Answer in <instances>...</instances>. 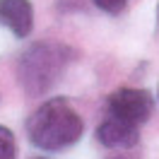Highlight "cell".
<instances>
[{
    "label": "cell",
    "instance_id": "obj_9",
    "mask_svg": "<svg viewBox=\"0 0 159 159\" xmlns=\"http://www.w3.org/2000/svg\"><path fill=\"white\" fill-rule=\"evenodd\" d=\"M36 159H46V157H36Z\"/></svg>",
    "mask_w": 159,
    "mask_h": 159
},
{
    "label": "cell",
    "instance_id": "obj_2",
    "mask_svg": "<svg viewBox=\"0 0 159 159\" xmlns=\"http://www.w3.org/2000/svg\"><path fill=\"white\" fill-rule=\"evenodd\" d=\"M72 60H75V51L65 43L41 41L29 46L17 63V77L22 89L29 97H41L51 92L63 80Z\"/></svg>",
    "mask_w": 159,
    "mask_h": 159
},
{
    "label": "cell",
    "instance_id": "obj_1",
    "mask_svg": "<svg viewBox=\"0 0 159 159\" xmlns=\"http://www.w3.org/2000/svg\"><path fill=\"white\" fill-rule=\"evenodd\" d=\"M84 123L72 104L63 97L43 101L27 120V138L43 152H58L82 138Z\"/></svg>",
    "mask_w": 159,
    "mask_h": 159
},
{
    "label": "cell",
    "instance_id": "obj_6",
    "mask_svg": "<svg viewBox=\"0 0 159 159\" xmlns=\"http://www.w3.org/2000/svg\"><path fill=\"white\" fill-rule=\"evenodd\" d=\"M15 154H17L15 135H12L7 128L0 125V159H15Z\"/></svg>",
    "mask_w": 159,
    "mask_h": 159
},
{
    "label": "cell",
    "instance_id": "obj_3",
    "mask_svg": "<svg viewBox=\"0 0 159 159\" xmlns=\"http://www.w3.org/2000/svg\"><path fill=\"white\" fill-rule=\"evenodd\" d=\"M154 111V97L145 89H118L109 97V113L130 123H145Z\"/></svg>",
    "mask_w": 159,
    "mask_h": 159
},
{
    "label": "cell",
    "instance_id": "obj_5",
    "mask_svg": "<svg viewBox=\"0 0 159 159\" xmlns=\"http://www.w3.org/2000/svg\"><path fill=\"white\" fill-rule=\"evenodd\" d=\"M0 24L17 36L27 39L34 29V7L29 0H0Z\"/></svg>",
    "mask_w": 159,
    "mask_h": 159
},
{
    "label": "cell",
    "instance_id": "obj_8",
    "mask_svg": "<svg viewBox=\"0 0 159 159\" xmlns=\"http://www.w3.org/2000/svg\"><path fill=\"white\" fill-rule=\"evenodd\" d=\"M106 159H138V157H133V154H111Z\"/></svg>",
    "mask_w": 159,
    "mask_h": 159
},
{
    "label": "cell",
    "instance_id": "obj_7",
    "mask_svg": "<svg viewBox=\"0 0 159 159\" xmlns=\"http://www.w3.org/2000/svg\"><path fill=\"white\" fill-rule=\"evenodd\" d=\"M99 10H104V12H109V15H118L125 5H128V0H92Z\"/></svg>",
    "mask_w": 159,
    "mask_h": 159
},
{
    "label": "cell",
    "instance_id": "obj_4",
    "mask_svg": "<svg viewBox=\"0 0 159 159\" xmlns=\"http://www.w3.org/2000/svg\"><path fill=\"white\" fill-rule=\"evenodd\" d=\"M97 140L109 149H130L140 142V133L135 123L111 116L97 128Z\"/></svg>",
    "mask_w": 159,
    "mask_h": 159
}]
</instances>
